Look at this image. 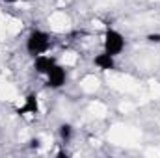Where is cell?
<instances>
[{"instance_id":"6da1fadb","label":"cell","mask_w":160,"mask_h":158,"mask_svg":"<svg viewBox=\"0 0 160 158\" xmlns=\"http://www.w3.org/2000/svg\"><path fill=\"white\" fill-rule=\"evenodd\" d=\"M50 48V36L43 30H32L26 37V50L30 56H39L45 54Z\"/></svg>"},{"instance_id":"7a4b0ae2","label":"cell","mask_w":160,"mask_h":158,"mask_svg":"<svg viewBox=\"0 0 160 158\" xmlns=\"http://www.w3.org/2000/svg\"><path fill=\"white\" fill-rule=\"evenodd\" d=\"M123 48H125V37L118 30L108 26L106 32H104V52H108V54H112L116 58L118 54L123 52Z\"/></svg>"},{"instance_id":"3957f363","label":"cell","mask_w":160,"mask_h":158,"mask_svg":"<svg viewBox=\"0 0 160 158\" xmlns=\"http://www.w3.org/2000/svg\"><path fill=\"white\" fill-rule=\"evenodd\" d=\"M65 80H67V73H65V69H63L62 65H58V63L47 73V86L52 87V89H60V87L65 84Z\"/></svg>"},{"instance_id":"277c9868","label":"cell","mask_w":160,"mask_h":158,"mask_svg":"<svg viewBox=\"0 0 160 158\" xmlns=\"http://www.w3.org/2000/svg\"><path fill=\"white\" fill-rule=\"evenodd\" d=\"M56 65V58L54 56H47V54H39L34 58V69L39 75H47L52 67Z\"/></svg>"},{"instance_id":"5b68a950","label":"cell","mask_w":160,"mask_h":158,"mask_svg":"<svg viewBox=\"0 0 160 158\" xmlns=\"http://www.w3.org/2000/svg\"><path fill=\"white\" fill-rule=\"evenodd\" d=\"M15 114H19V116H24V114H39V102H38V95L36 93H30V95H26V99H24V104L21 106V108H17L15 110Z\"/></svg>"},{"instance_id":"8992f818","label":"cell","mask_w":160,"mask_h":158,"mask_svg":"<svg viewBox=\"0 0 160 158\" xmlns=\"http://www.w3.org/2000/svg\"><path fill=\"white\" fill-rule=\"evenodd\" d=\"M93 63H95L101 71H110V69L116 67V58H114L112 54H108V52H102V54H97V56L93 58Z\"/></svg>"},{"instance_id":"52a82bcc","label":"cell","mask_w":160,"mask_h":158,"mask_svg":"<svg viewBox=\"0 0 160 158\" xmlns=\"http://www.w3.org/2000/svg\"><path fill=\"white\" fill-rule=\"evenodd\" d=\"M60 138L67 143L71 138H73V126L69 125V123H63V125H60Z\"/></svg>"},{"instance_id":"ba28073f","label":"cell","mask_w":160,"mask_h":158,"mask_svg":"<svg viewBox=\"0 0 160 158\" xmlns=\"http://www.w3.org/2000/svg\"><path fill=\"white\" fill-rule=\"evenodd\" d=\"M147 41L149 43H160V34H149L147 36Z\"/></svg>"},{"instance_id":"9c48e42d","label":"cell","mask_w":160,"mask_h":158,"mask_svg":"<svg viewBox=\"0 0 160 158\" xmlns=\"http://www.w3.org/2000/svg\"><path fill=\"white\" fill-rule=\"evenodd\" d=\"M39 140H32V141H30V147H32V149H34V147H36V149H38V147H39Z\"/></svg>"},{"instance_id":"30bf717a","label":"cell","mask_w":160,"mask_h":158,"mask_svg":"<svg viewBox=\"0 0 160 158\" xmlns=\"http://www.w3.org/2000/svg\"><path fill=\"white\" fill-rule=\"evenodd\" d=\"M56 156H58V158H67L69 155H67L65 151H58V155H56Z\"/></svg>"},{"instance_id":"8fae6325","label":"cell","mask_w":160,"mask_h":158,"mask_svg":"<svg viewBox=\"0 0 160 158\" xmlns=\"http://www.w3.org/2000/svg\"><path fill=\"white\" fill-rule=\"evenodd\" d=\"M6 4H15V2H19V0H4Z\"/></svg>"}]
</instances>
